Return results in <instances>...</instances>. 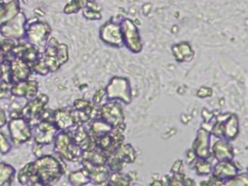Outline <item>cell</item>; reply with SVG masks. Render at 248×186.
<instances>
[{"mask_svg":"<svg viewBox=\"0 0 248 186\" xmlns=\"http://www.w3.org/2000/svg\"><path fill=\"white\" fill-rule=\"evenodd\" d=\"M239 134V120L235 113H230L229 117L224 121V139L232 141Z\"/></svg>","mask_w":248,"mask_h":186,"instance_id":"cb8c5ba5","label":"cell"},{"mask_svg":"<svg viewBox=\"0 0 248 186\" xmlns=\"http://www.w3.org/2000/svg\"><path fill=\"white\" fill-rule=\"evenodd\" d=\"M51 121L56 125V127L59 130H62V131L69 130L71 127L75 125L73 116L71 113V108H61L52 110Z\"/></svg>","mask_w":248,"mask_h":186,"instance_id":"d6986e66","label":"cell"},{"mask_svg":"<svg viewBox=\"0 0 248 186\" xmlns=\"http://www.w3.org/2000/svg\"><path fill=\"white\" fill-rule=\"evenodd\" d=\"M170 171L172 173H180V172H183V163L181 160H176L172 167L170 168Z\"/></svg>","mask_w":248,"mask_h":186,"instance_id":"f35d334b","label":"cell"},{"mask_svg":"<svg viewBox=\"0 0 248 186\" xmlns=\"http://www.w3.org/2000/svg\"><path fill=\"white\" fill-rule=\"evenodd\" d=\"M81 166L86 169L89 174L90 183L94 185H105L108 184L109 175H110V170L108 169V165H93L86 161H80Z\"/></svg>","mask_w":248,"mask_h":186,"instance_id":"9a60e30c","label":"cell"},{"mask_svg":"<svg viewBox=\"0 0 248 186\" xmlns=\"http://www.w3.org/2000/svg\"><path fill=\"white\" fill-rule=\"evenodd\" d=\"M107 159L108 155L99 148L95 147L91 150L82 151L80 161H86L93 165H105L107 164Z\"/></svg>","mask_w":248,"mask_h":186,"instance_id":"d4e9b609","label":"cell"},{"mask_svg":"<svg viewBox=\"0 0 248 186\" xmlns=\"http://www.w3.org/2000/svg\"><path fill=\"white\" fill-rule=\"evenodd\" d=\"M16 170L11 165L1 162L0 163V186L10 185L15 176Z\"/></svg>","mask_w":248,"mask_h":186,"instance_id":"4316f807","label":"cell"},{"mask_svg":"<svg viewBox=\"0 0 248 186\" xmlns=\"http://www.w3.org/2000/svg\"><path fill=\"white\" fill-rule=\"evenodd\" d=\"M120 27L124 46L135 54L140 53L142 50V41L138 26L134 20L123 17L120 21Z\"/></svg>","mask_w":248,"mask_h":186,"instance_id":"52a82bcc","label":"cell"},{"mask_svg":"<svg viewBox=\"0 0 248 186\" xmlns=\"http://www.w3.org/2000/svg\"><path fill=\"white\" fill-rule=\"evenodd\" d=\"M53 151L64 161L80 162L82 150L71 138L69 132L59 130L53 140Z\"/></svg>","mask_w":248,"mask_h":186,"instance_id":"3957f363","label":"cell"},{"mask_svg":"<svg viewBox=\"0 0 248 186\" xmlns=\"http://www.w3.org/2000/svg\"><path fill=\"white\" fill-rule=\"evenodd\" d=\"M43 145L41 144H38V143H35L34 144V147H33V153L35 154L36 157H40L41 155H43Z\"/></svg>","mask_w":248,"mask_h":186,"instance_id":"7bdbcfd3","label":"cell"},{"mask_svg":"<svg viewBox=\"0 0 248 186\" xmlns=\"http://www.w3.org/2000/svg\"><path fill=\"white\" fill-rule=\"evenodd\" d=\"M106 97V90L105 87H101L99 89L96 90V92L94 93L93 97H92V103H94L95 105L101 106L104 103V98ZM106 102V101H105Z\"/></svg>","mask_w":248,"mask_h":186,"instance_id":"d590c367","label":"cell"},{"mask_svg":"<svg viewBox=\"0 0 248 186\" xmlns=\"http://www.w3.org/2000/svg\"><path fill=\"white\" fill-rule=\"evenodd\" d=\"M90 101H87L85 99H76L73 104V108L83 110L90 105Z\"/></svg>","mask_w":248,"mask_h":186,"instance_id":"8d00e7d4","label":"cell"},{"mask_svg":"<svg viewBox=\"0 0 248 186\" xmlns=\"http://www.w3.org/2000/svg\"><path fill=\"white\" fill-rule=\"evenodd\" d=\"M68 180L70 184L74 186H81L90 183L88 171L83 167H81L80 170L71 171L68 175Z\"/></svg>","mask_w":248,"mask_h":186,"instance_id":"484cf974","label":"cell"},{"mask_svg":"<svg viewBox=\"0 0 248 186\" xmlns=\"http://www.w3.org/2000/svg\"><path fill=\"white\" fill-rule=\"evenodd\" d=\"M48 103V96L46 94H38L36 97L27 101V103L20 109V115L24 117L33 127L38 121L46 106Z\"/></svg>","mask_w":248,"mask_h":186,"instance_id":"ba28073f","label":"cell"},{"mask_svg":"<svg viewBox=\"0 0 248 186\" xmlns=\"http://www.w3.org/2000/svg\"><path fill=\"white\" fill-rule=\"evenodd\" d=\"M26 17L22 12H19L14 18L0 27L1 35L10 40H20L25 36Z\"/></svg>","mask_w":248,"mask_h":186,"instance_id":"7c38bea8","label":"cell"},{"mask_svg":"<svg viewBox=\"0 0 248 186\" xmlns=\"http://www.w3.org/2000/svg\"><path fill=\"white\" fill-rule=\"evenodd\" d=\"M31 68H32L33 72H35V73H37V74H39L41 76H46V75H47L49 73L48 68L46 65L42 55L34 62V64L32 65Z\"/></svg>","mask_w":248,"mask_h":186,"instance_id":"1f68e13d","label":"cell"},{"mask_svg":"<svg viewBox=\"0 0 248 186\" xmlns=\"http://www.w3.org/2000/svg\"><path fill=\"white\" fill-rule=\"evenodd\" d=\"M193 168L196 170V173L200 176L209 175L212 170V164L207 159L197 158L193 163Z\"/></svg>","mask_w":248,"mask_h":186,"instance_id":"83f0119b","label":"cell"},{"mask_svg":"<svg viewBox=\"0 0 248 186\" xmlns=\"http://www.w3.org/2000/svg\"><path fill=\"white\" fill-rule=\"evenodd\" d=\"M202 117L204 123H208V122L214 117V115H213V112H212V111H209L208 109H206V108H204L202 109Z\"/></svg>","mask_w":248,"mask_h":186,"instance_id":"ab89813d","label":"cell"},{"mask_svg":"<svg viewBox=\"0 0 248 186\" xmlns=\"http://www.w3.org/2000/svg\"><path fill=\"white\" fill-rule=\"evenodd\" d=\"M197 159V156L195 154V152L193 151V149H188L186 151V162L188 165H191L195 160Z\"/></svg>","mask_w":248,"mask_h":186,"instance_id":"60d3db41","label":"cell"},{"mask_svg":"<svg viewBox=\"0 0 248 186\" xmlns=\"http://www.w3.org/2000/svg\"><path fill=\"white\" fill-rule=\"evenodd\" d=\"M86 8H88L90 10H93V11H96V12H101L102 11V7L98 3H96L95 1H91V2L87 1Z\"/></svg>","mask_w":248,"mask_h":186,"instance_id":"b9f144b4","label":"cell"},{"mask_svg":"<svg viewBox=\"0 0 248 186\" xmlns=\"http://www.w3.org/2000/svg\"><path fill=\"white\" fill-rule=\"evenodd\" d=\"M86 125H88L86 127L88 134H89L90 138L93 140H96V139L106 135L112 129V127L108 123L104 121L102 118L93 119Z\"/></svg>","mask_w":248,"mask_h":186,"instance_id":"603a6c76","label":"cell"},{"mask_svg":"<svg viewBox=\"0 0 248 186\" xmlns=\"http://www.w3.org/2000/svg\"><path fill=\"white\" fill-rule=\"evenodd\" d=\"M29 165V183L50 185L57 182L66 172L64 160L55 155H41Z\"/></svg>","mask_w":248,"mask_h":186,"instance_id":"6da1fadb","label":"cell"},{"mask_svg":"<svg viewBox=\"0 0 248 186\" xmlns=\"http://www.w3.org/2000/svg\"><path fill=\"white\" fill-rule=\"evenodd\" d=\"M51 28L47 22L33 18V21L27 20L25 23V36L27 43L36 46L39 48H44L47 43Z\"/></svg>","mask_w":248,"mask_h":186,"instance_id":"277c9868","label":"cell"},{"mask_svg":"<svg viewBox=\"0 0 248 186\" xmlns=\"http://www.w3.org/2000/svg\"><path fill=\"white\" fill-rule=\"evenodd\" d=\"M58 131L59 129L51 120L42 119L32 127V139L35 143L43 146L49 145L53 143Z\"/></svg>","mask_w":248,"mask_h":186,"instance_id":"30bf717a","label":"cell"},{"mask_svg":"<svg viewBox=\"0 0 248 186\" xmlns=\"http://www.w3.org/2000/svg\"><path fill=\"white\" fill-rule=\"evenodd\" d=\"M171 52L175 60L179 63L190 62L195 56V51L188 42H180L174 44L171 46Z\"/></svg>","mask_w":248,"mask_h":186,"instance_id":"ffe728a7","label":"cell"},{"mask_svg":"<svg viewBox=\"0 0 248 186\" xmlns=\"http://www.w3.org/2000/svg\"><path fill=\"white\" fill-rule=\"evenodd\" d=\"M225 185H232V186H247L248 185V173L241 172L237 173L234 177L228 180Z\"/></svg>","mask_w":248,"mask_h":186,"instance_id":"4dcf8cb0","label":"cell"},{"mask_svg":"<svg viewBox=\"0 0 248 186\" xmlns=\"http://www.w3.org/2000/svg\"><path fill=\"white\" fill-rule=\"evenodd\" d=\"M100 118L108 123L112 128L125 122V113L117 100H107L100 106Z\"/></svg>","mask_w":248,"mask_h":186,"instance_id":"9c48e42d","label":"cell"},{"mask_svg":"<svg viewBox=\"0 0 248 186\" xmlns=\"http://www.w3.org/2000/svg\"><path fill=\"white\" fill-rule=\"evenodd\" d=\"M210 154L213 159L217 161H225V160H232L234 156L233 146L232 141L221 138L217 139L213 145L210 146Z\"/></svg>","mask_w":248,"mask_h":186,"instance_id":"e0dca14e","label":"cell"},{"mask_svg":"<svg viewBox=\"0 0 248 186\" xmlns=\"http://www.w3.org/2000/svg\"><path fill=\"white\" fill-rule=\"evenodd\" d=\"M131 182L132 180L128 174H124L122 173V171H115V172H110L108 184L127 186V185H130Z\"/></svg>","mask_w":248,"mask_h":186,"instance_id":"f1b7e54d","label":"cell"},{"mask_svg":"<svg viewBox=\"0 0 248 186\" xmlns=\"http://www.w3.org/2000/svg\"><path fill=\"white\" fill-rule=\"evenodd\" d=\"M105 90L107 100H117L126 105L132 103V86L127 78L112 77Z\"/></svg>","mask_w":248,"mask_h":186,"instance_id":"5b68a950","label":"cell"},{"mask_svg":"<svg viewBox=\"0 0 248 186\" xmlns=\"http://www.w3.org/2000/svg\"><path fill=\"white\" fill-rule=\"evenodd\" d=\"M8 130L13 146L17 147L32 139V127L21 115L11 117L8 122Z\"/></svg>","mask_w":248,"mask_h":186,"instance_id":"8992f818","label":"cell"},{"mask_svg":"<svg viewBox=\"0 0 248 186\" xmlns=\"http://www.w3.org/2000/svg\"><path fill=\"white\" fill-rule=\"evenodd\" d=\"M13 147V144L11 142V140H9L5 134L0 132V153L1 154H7L11 151Z\"/></svg>","mask_w":248,"mask_h":186,"instance_id":"d6a6232c","label":"cell"},{"mask_svg":"<svg viewBox=\"0 0 248 186\" xmlns=\"http://www.w3.org/2000/svg\"><path fill=\"white\" fill-rule=\"evenodd\" d=\"M113 155L116 159H118L121 163H123L125 166L127 164H132L136 161V151L132 144L130 143H120L115 150L110 153Z\"/></svg>","mask_w":248,"mask_h":186,"instance_id":"44dd1931","label":"cell"},{"mask_svg":"<svg viewBox=\"0 0 248 186\" xmlns=\"http://www.w3.org/2000/svg\"><path fill=\"white\" fill-rule=\"evenodd\" d=\"M99 37L102 42L112 47H123V37L120 23L111 18L106 21L99 29Z\"/></svg>","mask_w":248,"mask_h":186,"instance_id":"8fae6325","label":"cell"},{"mask_svg":"<svg viewBox=\"0 0 248 186\" xmlns=\"http://www.w3.org/2000/svg\"><path fill=\"white\" fill-rule=\"evenodd\" d=\"M82 15L88 20H100L102 18V15L100 12L90 10L86 7L82 9Z\"/></svg>","mask_w":248,"mask_h":186,"instance_id":"e575fe53","label":"cell"},{"mask_svg":"<svg viewBox=\"0 0 248 186\" xmlns=\"http://www.w3.org/2000/svg\"><path fill=\"white\" fill-rule=\"evenodd\" d=\"M39 83L33 79H25L18 82L13 83L10 88L11 94L16 97L25 98L26 100H30L38 95Z\"/></svg>","mask_w":248,"mask_h":186,"instance_id":"2e32d148","label":"cell"},{"mask_svg":"<svg viewBox=\"0 0 248 186\" xmlns=\"http://www.w3.org/2000/svg\"><path fill=\"white\" fill-rule=\"evenodd\" d=\"M212 95V89L207 86H202L197 91V96L199 98H206Z\"/></svg>","mask_w":248,"mask_h":186,"instance_id":"74e56055","label":"cell"},{"mask_svg":"<svg viewBox=\"0 0 248 186\" xmlns=\"http://www.w3.org/2000/svg\"><path fill=\"white\" fill-rule=\"evenodd\" d=\"M6 123H7L6 112L2 108H0V128H2L4 125H6Z\"/></svg>","mask_w":248,"mask_h":186,"instance_id":"ee69618b","label":"cell"},{"mask_svg":"<svg viewBox=\"0 0 248 186\" xmlns=\"http://www.w3.org/2000/svg\"><path fill=\"white\" fill-rule=\"evenodd\" d=\"M31 66L24 60L15 57L10 61V73L12 83L28 79L32 73Z\"/></svg>","mask_w":248,"mask_h":186,"instance_id":"ac0fdd59","label":"cell"},{"mask_svg":"<svg viewBox=\"0 0 248 186\" xmlns=\"http://www.w3.org/2000/svg\"><path fill=\"white\" fill-rule=\"evenodd\" d=\"M17 180L20 184L26 185L29 183V165L26 164L17 173Z\"/></svg>","mask_w":248,"mask_h":186,"instance_id":"836d02e7","label":"cell"},{"mask_svg":"<svg viewBox=\"0 0 248 186\" xmlns=\"http://www.w3.org/2000/svg\"><path fill=\"white\" fill-rule=\"evenodd\" d=\"M20 12V4L18 0H12L8 3L0 4V27L14 18Z\"/></svg>","mask_w":248,"mask_h":186,"instance_id":"7402d4cb","label":"cell"},{"mask_svg":"<svg viewBox=\"0 0 248 186\" xmlns=\"http://www.w3.org/2000/svg\"><path fill=\"white\" fill-rule=\"evenodd\" d=\"M87 0H70L64 7L63 12L66 15L78 13L79 10H82L86 7Z\"/></svg>","mask_w":248,"mask_h":186,"instance_id":"f546056e","label":"cell"},{"mask_svg":"<svg viewBox=\"0 0 248 186\" xmlns=\"http://www.w3.org/2000/svg\"><path fill=\"white\" fill-rule=\"evenodd\" d=\"M151 7H152V5H151L150 3L144 4V5L142 6V8H141V13H142V15H143V16H148L149 13H150V11H151Z\"/></svg>","mask_w":248,"mask_h":186,"instance_id":"f6af8a7d","label":"cell"},{"mask_svg":"<svg viewBox=\"0 0 248 186\" xmlns=\"http://www.w3.org/2000/svg\"><path fill=\"white\" fill-rule=\"evenodd\" d=\"M42 57L49 73H54L69 60L68 46L60 44L56 38H48Z\"/></svg>","mask_w":248,"mask_h":186,"instance_id":"7a4b0ae2","label":"cell"},{"mask_svg":"<svg viewBox=\"0 0 248 186\" xmlns=\"http://www.w3.org/2000/svg\"><path fill=\"white\" fill-rule=\"evenodd\" d=\"M210 139L211 135L208 130L202 127L199 128L196 134V138L192 143V149L195 152L197 158L209 160V158L212 156L210 154Z\"/></svg>","mask_w":248,"mask_h":186,"instance_id":"5bb4252c","label":"cell"},{"mask_svg":"<svg viewBox=\"0 0 248 186\" xmlns=\"http://www.w3.org/2000/svg\"><path fill=\"white\" fill-rule=\"evenodd\" d=\"M239 170H242V167L239 166L238 162H234L232 160H225V161H217V163L212 166L211 176L215 179L221 181L223 185L232 177H234Z\"/></svg>","mask_w":248,"mask_h":186,"instance_id":"4fadbf2b","label":"cell"}]
</instances>
